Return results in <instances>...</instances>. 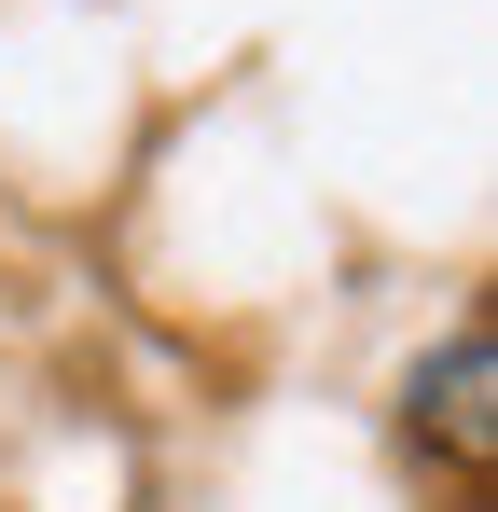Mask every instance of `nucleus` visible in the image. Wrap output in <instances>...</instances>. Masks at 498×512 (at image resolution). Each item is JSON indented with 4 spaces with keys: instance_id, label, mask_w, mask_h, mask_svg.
Returning a JSON list of instances; mask_svg holds the SVG:
<instances>
[{
    "instance_id": "1",
    "label": "nucleus",
    "mask_w": 498,
    "mask_h": 512,
    "mask_svg": "<svg viewBox=\"0 0 498 512\" xmlns=\"http://www.w3.org/2000/svg\"><path fill=\"white\" fill-rule=\"evenodd\" d=\"M402 429L485 499V471H498V333H485V319H457V333L402 374Z\"/></svg>"
}]
</instances>
